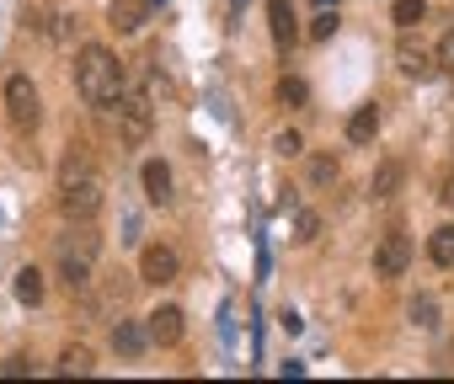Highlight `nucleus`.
I'll use <instances>...</instances> for the list:
<instances>
[{
	"label": "nucleus",
	"instance_id": "f257e3e1",
	"mask_svg": "<svg viewBox=\"0 0 454 384\" xmlns=\"http://www.w3.org/2000/svg\"><path fill=\"white\" fill-rule=\"evenodd\" d=\"M75 91H81L86 107H113V96L123 91V65H118V54L102 49V43H86V49L75 54Z\"/></svg>",
	"mask_w": 454,
	"mask_h": 384
},
{
	"label": "nucleus",
	"instance_id": "f03ea898",
	"mask_svg": "<svg viewBox=\"0 0 454 384\" xmlns=\"http://www.w3.org/2000/svg\"><path fill=\"white\" fill-rule=\"evenodd\" d=\"M113 107H118V139H123V144H145L150 128H155V102H150V91L123 86V91L113 96Z\"/></svg>",
	"mask_w": 454,
	"mask_h": 384
},
{
	"label": "nucleus",
	"instance_id": "7ed1b4c3",
	"mask_svg": "<svg viewBox=\"0 0 454 384\" xmlns=\"http://www.w3.org/2000/svg\"><path fill=\"white\" fill-rule=\"evenodd\" d=\"M102 204H107L102 176H81V181L59 187V214H65V219H97V214H102Z\"/></svg>",
	"mask_w": 454,
	"mask_h": 384
},
{
	"label": "nucleus",
	"instance_id": "20e7f679",
	"mask_svg": "<svg viewBox=\"0 0 454 384\" xmlns=\"http://www.w3.org/2000/svg\"><path fill=\"white\" fill-rule=\"evenodd\" d=\"M6 118H12L17 128H38V118H43V96H38L33 75H12V81H6Z\"/></svg>",
	"mask_w": 454,
	"mask_h": 384
},
{
	"label": "nucleus",
	"instance_id": "39448f33",
	"mask_svg": "<svg viewBox=\"0 0 454 384\" xmlns=\"http://www.w3.org/2000/svg\"><path fill=\"white\" fill-rule=\"evenodd\" d=\"M411 267V241H406V230H390L385 241H380V251H374V278H401Z\"/></svg>",
	"mask_w": 454,
	"mask_h": 384
},
{
	"label": "nucleus",
	"instance_id": "423d86ee",
	"mask_svg": "<svg viewBox=\"0 0 454 384\" xmlns=\"http://www.w3.org/2000/svg\"><path fill=\"white\" fill-rule=\"evenodd\" d=\"M182 331H187V315H182L176 304H160V310L145 315V336H150V347H176Z\"/></svg>",
	"mask_w": 454,
	"mask_h": 384
},
{
	"label": "nucleus",
	"instance_id": "0eeeda50",
	"mask_svg": "<svg viewBox=\"0 0 454 384\" xmlns=\"http://www.w3.org/2000/svg\"><path fill=\"white\" fill-rule=\"evenodd\" d=\"M176 273H182V257H176L171 246H160V241H155V246H145V251H139V283H171Z\"/></svg>",
	"mask_w": 454,
	"mask_h": 384
},
{
	"label": "nucleus",
	"instance_id": "6e6552de",
	"mask_svg": "<svg viewBox=\"0 0 454 384\" xmlns=\"http://www.w3.org/2000/svg\"><path fill=\"white\" fill-rule=\"evenodd\" d=\"M395 70H401L406 81H433V75H438V59H433V49L401 38V43H395Z\"/></svg>",
	"mask_w": 454,
	"mask_h": 384
},
{
	"label": "nucleus",
	"instance_id": "1a4fd4ad",
	"mask_svg": "<svg viewBox=\"0 0 454 384\" xmlns=\"http://www.w3.org/2000/svg\"><path fill=\"white\" fill-rule=\"evenodd\" d=\"M150 6H155V0H113V6H107V27L113 33H139L150 22Z\"/></svg>",
	"mask_w": 454,
	"mask_h": 384
},
{
	"label": "nucleus",
	"instance_id": "9d476101",
	"mask_svg": "<svg viewBox=\"0 0 454 384\" xmlns=\"http://www.w3.org/2000/svg\"><path fill=\"white\" fill-rule=\"evenodd\" d=\"M268 33H273L278 49H294L300 22H294V6H289V0H268Z\"/></svg>",
	"mask_w": 454,
	"mask_h": 384
},
{
	"label": "nucleus",
	"instance_id": "9b49d317",
	"mask_svg": "<svg viewBox=\"0 0 454 384\" xmlns=\"http://www.w3.org/2000/svg\"><path fill=\"white\" fill-rule=\"evenodd\" d=\"M401 181H406V165H401V160H380V165H374V176H369V198H374V204L395 198Z\"/></svg>",
	"mask_w": 454,
	"mask_h": 384
},
{
	"label": "nucleus",
	"instance_id": "f8f14e48",
	"mask_svg": "<svg viewBox=\"0 0 454 384\" xmlns=\"http://www.w3.org/2000/svg\"><path fill=\"white\" fill-rule=\"evenodd\" d=\"M145 347H150L145 320H113V352H118V357H139Z\"/></svg>",
	"mask_w": 454,
	"mask_h": 384
},
{
	"label": "nucleus",
	"instance_id": "ddd939ff",
	"mask_svg": "<svg viewBox=\"0 0 454 384\" xmlns=\"http://www.w3.org/2000/svg\"><path fill=\"white\" fill-rule=\"evenodd\" d=\"M97 368V352L86 347V342H70L65 352H59V363H54V373H65V379H86Z\"/></svg>",
	"mask_w": 454,
	"mask_h": 384
},
{
	"label": "nucleus",
	"instance_id": "4468645a",
	"mask_svg": "<svg viewBox=\"0 0 454 384\" xmlns=\"http://www.w3.org/2000/svg\"><path fill=\"white\" fill-rule=\"evenodd\" d=\"M139 181H145V198L150 204H171V165L166 160H145Z\"/></svg>",
	"mask_w": 454,
	"mask_h": 384
},
{
	"label": "nucleus",
	"instance_id": "2eb2a0df",
	"mask_svg": "<svg viewBox=\"0 0 454 384\" xmlns=\"http://www.w3.org/2000/svg\"><path fill=\"white\" fill-rule=\"evenodd\" d=\"M374 134H380V107H374V102L353 107V118H348V144H374Z\"/></svg>",
	"mask_w": 454,
	"mask_h": 384
},
{
	"label": "nucleus",
	"instance_id": "dca6fc26",
	"mask_svg": "<svg viewBox=\"0 0 454 384\" xmlns=\"http://www.w3.org/2000/svg\"><path fill=\"white\" fill-rule=\"evenodd\" d=\"M81 176H97V160H91L86 144H70L65 160H59V187H70V181H81Z\"/></svg>",
	"mask_w": 454,
	"mask_h": 384
},
{
	"label": "nucleus",
	"instance_id": "f3484780",
	"mask_svg": "<svg viewBox=\"0 0 454 384\" xmlns=\"http://www.w3.org/2000/svg\"><path fill=\"white\" fill-rule=\"evenodd\" d=\"M337 176H342V165H337V155L332 150H321V155H310V165H305V181L321 192V187H337Z\"/></svg>",
	"mask_w": 454,
	"mask_h": 384
},
{
	"label": "nucleus",
	"instance_id": "a211bd4d",
	"mask_svg": "<svg viewBox=\"0 0 454 384\" xmlns=\"http://www.w3.org/2000/svg\"><path fill=\"white\" fill-rule=\"evenodd\" d=\"M438 315H443V310H438L433 294H411V299H406V320H411L417 331H438Z\"/></svg>",
	"mask_w": 454,
	"mask_h": 384
},
{
	"label": "nucleus",
	"instance_id": "6ab92c4d",
	"mask_svg": "<svg viewBox=\"0 0 454 384\" xmlns=\"http://www.w3.org/2000/svg\"><path fill=\"white\" fill-rule=\"evenodd\" d=\"M91 273H97V262L59 257V278H65V288H70V294H86V288H91Z\"/></svg>",
	"mask_w": 454,
	"mask_h": 384
},
{
	"label": "nucleus",
	"instance_id": "aec40b11",
	"mask_svg": "<svg viewBox=\"0 0 454 384\" xmlns=\"http://www.w3.org/2000/svg\"><path fill=\"white\" fill-rule=\"evenodd\" d=\"M427 257H433V267H454V225H438L427 235Z\"/></svg>",
	"mask_w": 454,
	"mask_h": 384
},
{
	"label": "nucleus",
	"instance_id": "412c9836",
	"mask_svg": "<svg viewBox=\"0 0 454 384\" xmlns=\"http://www.w3.org/2000/svg\"><path fill=\"white\" fill-rule=\"evenodd\" d=\"M337 27H342V17H337V6H321V12L310 17V27H305V38H310V43H326V38H337Z\"/></svg>",
	"mask_w": 454,
	"mask_h": 384
},
{
	"label": "nucleus",
	"instance_id": "4be33fe9",
	"mask_svg": "<svg viewBox=\"0 0 454 384\" xmlns=\"http://www.w3.org/2000/svg\"><path fill=\"white\" fill-rule=\"evenodd\" d=\"M12 288H17V299H22V304H43V288H49V283H43V273H38V267H22Z\"/></svg>",
	"mask_w": 454,
	"mask_h": 384
},
{
	"label": "nucleus",
	"instance_id": "5701e85b",
	"mask_svg": "<svg viewBox=\"0 0 454 384\" xmlns=\"http://www.w3.org/2000/svg\"><path fill=\"white\" fill-rule=\"evenodd\" d=\"M422 17H427V0H395V6H390V22H395L401 33H411Z\"/></svg>",
	"mask_w": 454,
	"mask_h": 384
},
{
	"label": "nucleus",
	"instance_id": "b1692460",
	"mask_svg": "<svg viewBox=\"0 0 454 384\" xmlns=\"http://www.w3.org/2000/svg\"><path fill=\"white\" fill-rule=\"evenodd\" d=\"M294 241H300V246H316V241H321V214H316V209H300V214H294Z\"/></svg>",
	"mask_w": 454,
	"mask_h": 384
},
{
	"label": "nucleus",
	"instance_id": "393cba45",
	"mask_svg": "<svg viewBox=\"0 0 454 384\" xmlns=\"http://www.w3.org/2000/svg\"><path fill=\"white\" fill-rule=\"evenodd\" d=\"M278 102H284V107H305V102H310V86H305L300 75H284V81H278Z\"/></svg>",
	"mask_w": 454,
	"mask_h": 384
},
{
	"label": "nucleus",
	"instance_id": "a878e982",
	"mask_svg": "<svg viewBox=\"0 0 454 384\" xmlns=\"http://www.w3.org/2000/svg\"><path fill=\"white\" fill-rule=\"evenodd\" d=\"M33 368H38V357H33V352H12L6 363H0V373H6V379H27Z\"/></svg>",
	"mask_w": 454,
	"mask_h": 384
},
{
	"label": "nucleus",
	"instance_id": "bb28decb",
	"mask_svg": "<svg viewBox=\"0 0 454 384\" xmlns=\"http://www.w3.org/2000/svg\"><path fill=\"white\" fill-rule=\"evenodd\" d=\"M273 150H278L284 160H294V155H305V139H300L294 128H278V134H273Z\"/></svg>",
	"mask_w": 454,
	"mask_h": 384
},
{
	"label": "nucleus",
	"instance_id": "cd10ccee",
	"mask_svg": "<svg viewBox=\"0 0 454 384\" xmlns=\"http://www.w3.org/2000/svg\"><path fill=\"white\" fill-rule=\"evenodd\" d=\"M22 22H27V33H38V38H49V33H54V27H49V12H43V6H27V17H22Z\"/></svg>",
	"mask_w": 454,
	"mask_h": 384
},
{
	"label": "nucleus",
	"instance_id": "c85d7f7f",
	"mask_svg": "<svg viewBox=\"0 0 454 384\" xmlns=\"http://www.w3.org/2000/svg\"><path fill=\"white\" fill-rule=\"evenodd\" d=\"M433 59H438V70H454V27L438 38V49H433Z\"/></svg>",
	"mask_w": 454,
	"mask_h": 384
},
{
	"label": "nucleus",
	"instance_id": "c756f323",
	"mask_svg": "<svg viewBox=\"0 0 454 384\" xmlns=\"http://www.w3.org/2000/svg\"><path fill=\"white\" fill-rule=\"evenodd\" d=\"M278 326H284V331H289V336H294V331H300V326H305V320H300V315H294V310H284V315H278Z\"/></svg>",
	"mask_w": 454,
	"mask_h": 384
},
{
	"label": "nucleus",
	"instance_id": "7c9ffc66",
	"mask_svg": "<svg viewBox=\"0 0 454 384\" xmlns=\"http://www.w3.org/2000/svg\"><path fill=\"white\" fill-rule=\"evenodd\" d=\"M443 204H449V209H454V176H449V181H443Z\"/></svg>",
	"mask_w": 454,
	"mask_h": 384
},
{
	"label": "nucleus",
	"instance_id": "2f4dec72",
	"mask_svg": "<svg viewBox=\"0 0 454 384\" xmlns=\"http://www.w3.org/2000/svg\"><path fill=\"white\" fill-rule=\"evenodd\" d=\"M321 6H337V0H316V12H321Z\"/></svg>",
	"mask_w": 454,
	"mask_h": 384
}]
</instances>
